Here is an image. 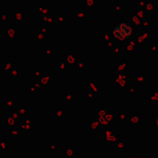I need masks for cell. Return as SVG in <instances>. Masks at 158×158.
<instances>
[{
  "label": "cell",
  "mask_w": 158,
  "mask_h": 158,
  "mask_svg": "<svg viewBox=\"0 0 158 158\" xmlns=\"http://www.w3.org/2000/svg\"><path fill=\"white\" fill-rule=\"evenodd\" d=\"M133 35V29H132V25L128 22H121L117 24L114 28V36L117 39H129Z\"/></svg>",
  "instance_id": "cell-1"
}]
</instances>
